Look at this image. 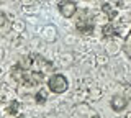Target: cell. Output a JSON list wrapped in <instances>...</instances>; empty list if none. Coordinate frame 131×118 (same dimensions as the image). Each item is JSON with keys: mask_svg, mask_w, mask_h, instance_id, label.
<instances>
[{"mask_svg": "<svg viewBox=\"0 0 131 118\" xmlns=\"http://www.w3.org/2000/svg\"><path fill=\"white\" fill-rule=\"evenodd\" d=\"M75 28L82 35H92L93 33L95 20H93V13L89 8H82L79 12V17L75 20Z\"/></svg>", "mask_w": 131, "mask_h": 118, "instance_id": "2", "label": "cell"}, {"mask_svg": "<svg viewBox=\"0 0 131 118\" xmlns=\"http://www.w3.org/2000/svg\"><path fill=\"white\" fill-rule=\"evenodd\" d=\"M85 2H89V0H85Z\"/></svg>", "mask_w": 131, "mask_h": 118, "instance_id": "13", "label": "cell"}, {"mask_svg": "<svg viewBox=\"0 0 131 118\" xmlns=\"http://www.w3.org/2000/svg\"><path fill=\"white\" fill-rule=\"evenodd\" d=\"M16 118H25V116H23V115H18V116H16Z\"/></svg>", "mask_w": 131, "mask_h": 118, "instance_id": "12", "label": "cell"}, {"mask_svg": "<svg viewBox=\"0 0 131 118\" xmlns=\"http://www.w3.org/2000/svg\"><path fill=\"white\" fill-rule=\"evenodd\" d=\"M20 108H21V103H20L18 100H12L10 103L5 107V113L10 115V116H15V115L20 113Z\"/></svg>", "mask_w": 131, "mask_h": 118, "instance_id": "8", "label": "cell"}, {"mask_svg": "<svg viewBox=\"0 0 131 118\" xmlns=\"http://www.w3.org/2000/svg\"><path fill=\"white\" fill-rule=\"evenodd\" d=\"M110 107H112L115 112H123L126 107H128V99L123 95H115L112 102H110Z\"/></svg>", "mask_w": 131, "mask_h": 118, "instance_id": "6", "label": "cell"}, {"mask_svg": "<svg viewBox=\"0 0 131 118\" xmlns=\"http://www.w3.org/2000/svg\"><path fill=\"white\" fill-rule=\"evenodd\" d=\"M8 23V18H7V13L5 12H2L0 10V28H3Z\"/></svg>", "mask_w": 131, "mask_h": 118, "instance_id": "11", "label": "cell"}, {"mask_svg": "<svg viewBox=\"0 0 131 118\" xmlns=\"http://www.w3.org/2000/svg\"><path fill=\"white\" fill-rule=\"evenodd\" d=\"M57 10L64 18H72L77 13V3L74 0H61L57 3Z\"/></svg>", "mask_w": 131, "mask_h": 118, "instance_id": "4", "label": "cell"}, {"mask_svg": "<svg viewBox=\"0 0 131 118\" xmlns=\"http://www.w3.org/2000/svg\"><path fill=\"white\" fill-rule=\"evenodd\" d=\"M125 51H126V54L131 58V30H129V33L126 35V38H125Z\"/></svg>", "mask_w": 131, "mask_h": 118, "instance_id": "10", "label": "cell"}, {"mask_svg": "<svg viewBox=\"0 0 131 118\" xmlns=\"http://www.w3.org/2000/svg\"><path fill=\"white\" fill-rule=\"evenodd\" d=\"M10 76L16 84L23 85V87H39L46 79V74L41 71H35L30 67H23L18 62L10 69Z\"/></svg>", "mask_w": 131, "mask_h": 118, "instance_id": "1", "label": "cell"}, {"mask_svg": "<svg viewBox=\"0 0 131 118\" xmlns=\"http://www.w3.org/2000/svg\"><path fill=\"white\" fill-rule=\"evenodd\" d=\"M48 89L52 93H64L69 89V80L64 74H52L48 79Z\"/></svg>", "mask_w": 131, "mask_h": 118, "instance_id": "3", "label": "cell"}, {"mask_svg": "<svg viewBox=\"0 0 131 118\" xmlns=\"http://www.w3.org/2000/svg\"><path fill=\"white\" fill-rule=\"evenodd\" d=\"M120 26H116V23L115 22H108L106 25L102 28V35H103V38L106 39H113V38H118L121 33H120Z\"/></svg>", "mask_w": 131, "mask_h": 118, "instance_id": "5", "label": "cell"}, {"mask_svg": "<svg viewBox=\"0 0 131 118\" xmlns=\"http://www.w3.org/2000/svg\"><path fill=\"white\" fill-rule=\"evenodd\" d=\"M48 99V93L43 90V89H39V92H36V95H35V100H36V103H39V105H43L44 102H46Z\"/></svg>", "mask_w": 131, "mask_h": 118, "instance_id": "9", "label": "cell"}, {"mask_svg": "<svg viewBox=\"0 0 131 118\" xmlns=\"http://www.w3.org/2000/svg\"><path fill=\"white\" fill-rule=\"evenodd\" d=\"M100 7H102V12L106 15V20H108V22H113V20L118 17V10L115 8L112 3H102Z\"/></svg>", "mask_w": 131, "mask_h": 118, "instance_id": "7", "label": "cell"}]
</instances>
